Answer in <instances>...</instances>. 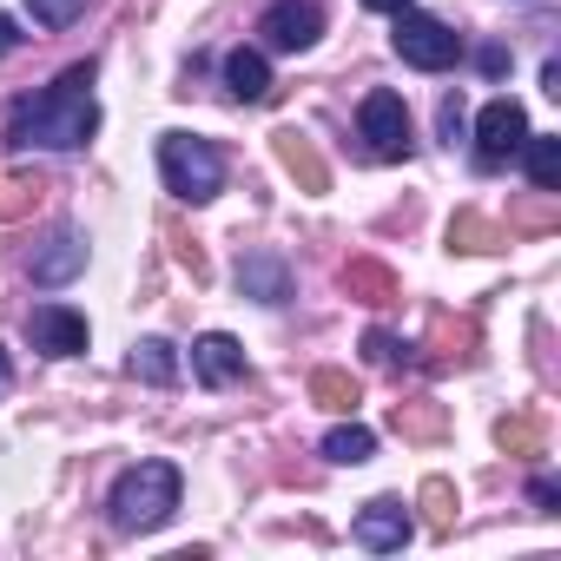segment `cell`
Segmentation results:
<instances>
[{
	"label": "cell",
	"mask_w": 561,
	"mask_h": 561,
	"mask_svg": "<svg viewBox=\"0 0 561 561\" xmlns=\"http://www.w3.org/2000/svg\"><path fill=\"white\" fill-rule=\"evenodd\" d=\"M495 443H502L508 456H541V423H535V416H502V423H495Z\"/></svg>",
	"instance_id": "cell-22"
},
{
	"label": "cell",
	"mask_w": 561,
	"mask_h": 561,
	"mask_svg": "<svg viewBox=\"0 0 561 561\" xmlns=\"http://www.w3.org/2000/svg\"><path fill=\"white\" fill-rule=\"evenodd\" d=\"M318 34H324V0H264L257 14L264 54H305L318 47Z\"/></svg>",
	"instance_id": "cell-6"
},
{
	"label": "cell",
	"mask_w": 561,
	"mask_h": 561,
	"mask_svg": "<svg viewBox=\"0 0 561 561\" xmlns=\"http://www.w3.org/2000/svg\"><path fill=\"white\" fill-rule=\"evenodd\" d=\"M87 257H93V244H87V231H80V225H54V231H47V244H34V257H27V271H34V285H47V291H60V285H73V277L87 271Z\"/></svg>",
	"instance_id": "cell-7"
},
{
	"label": "cell",
	"mask_w": 561,
	"mask_h": 561,
	"mask_svg": "<svg viewBox=\"0 0 561 561\" xmlns=\"http://www.w3.org/2000/svg\"><path fill=\"white\" fill-rule=\"evenodd\" d=\"M351 535H357V548H370V554H397V548L416 535V515L403 508V495H377V502L357 508Z\"/></svg>",
	"instance_id": "cell-9"
},
{
	"label": "cell",
	"mask_w": 561,
	"mask_h": 561,
	"mask_svg": "<svg viewBox=\"0 0 561 561\" xmlns=\"http://www.w3.org/2000/svg\"><path fill=\"white\" fill-rule=\"evenodd\" d=\"M14 47H21V34H14V21H8V14H0V60H8Z\"/></svg>",
	"instance_id": "cell-30"
},
{
	"label": "cell",
	"mask_w": 561,
	"mask_h": 561,
	"mask_svg": "<svg viewBox=\"0 0 561 561\" xmlns=\"http://www.w3.org/2000/svg\"><path fill=\"white\" fill-rule=\"evenodd\" d=\"M344 291H351L357 305H390V298H397V271L377 264V257H351V264H344Z\"/></svg>",
	"instance_id": "cell-15"
},
{
	"label": "cell",
	"mask_w": 561,
	"mask_h": 561,
	"mask_svg": "<svg viewBox=\"0 0 561 561\" xmlns=\"http://www.w3.org/2000/svg\"><path fill=\"white\" fill-rule=\"evenodd\" d=\"M390 47H397V54H403V67H416V73H443V67H456V60H462V34H456V27H443L436 14H416V8H403V14H397Z\"/></svg>",
	"instance_id": "cell-4"
},
{
	"label": "cell",
	"mask_w": 561,
	"mask_h": 561,
	"mask_svg": "<svg viewBox=\"0 0 561 561\" xmlns=\"http://www.w3.org/2000/svg\"><path fill=\"white\" fill-rule=\"evenodd\" d=\"M225 93L238 106H264L271 100V60H264V47H231L225 54Z\"/></svg>",
	"instance_id": "cell-13"
},
{
	"label": "cell",
	"mask_w": 561,
	"mask_h": 561,
	"mask_svg": "<svg viewBox=\"0 0 561 561\" xmlns=\"http://www.w3.org/2000/svg\"><path fill=\"white\" fill-rule=\"evenodd\" d=\"M159 179L179 205H211L225 192V152L198 133H159Z\"/></svg>",
	"instance_id": "cell-3"
},
{
	"label": "cell",
	"mask_w": 561,
	"mask_h": 561,
	"mask_svg": "<svg viewBox=\"0 0 561 561\" xmlns=\"http://www.w3.org/2000/svg\"><path fill=\"white\" fill-rule=\"evenodd\" d=\"M277 165H285L305 192H331V165H324V152L311 146V133H298V126L277 133Z\"/></svg>",
	"instance_id": "cell-14"
},
{
	"label": "cell",
	"mask_w": 561,
	"mask_h": 561,
	"mask_svg": "<svg viewBox=\"0 0 561 561\" xmlns=\"http://www.w3.org/2000/svg\"><path fill=\"white\" fill-rule=\"evenodd\" d=\"M192 377H198V383H211V390L238 383V377H244V344H238V337H225V331H205V337L192 344Z\"/></svg>",
	"instance_id": "cell-12"
},
{
	"label": "cell",
	"mask_w": 561,
	"mask_h": 561,
	"mask_svg": "<svg viewBox=\"0 0 561 561\" xmlns=\"http://www.w3.org/2000/svg\"><path fill=\"white\" fill-rule=\"evenodd\" d=\"M416 508L430 515V528H436V535H449V528H456V508H462V502H456V482H449V476H430V482H423V495H416Z\"/></svg>",
	"instance_id": "cell-20"
},
{
	"label": "cell",
	"mask_w": 561,
	"mask_h": 561,
	"mask_svg": "<svg viewBox=\"0 0 561 561\" xmlns=\"http://www.w3.org/2000/svg\"><path fill=\"white\" fill-rule=\"evenodd\" d=\"M364 357H370L377 370H397V364H416V357H410V344H403V337H390V331H370V337H364Z\"/></svg>",
	"instance_id": "cell-23"
},
{
	"label": "cell",
	"mask_w": 561,
	"mask_h": 561,
	"mask_svg": "<svg viewBox=\"0 0 561 561\" xmlns=\"http://www.w3.org/2000/svg\"><path fill=\"white\" fill-rule=\"evenodd\" d=\"M27 205H41V179H14V185H0V218H21Z\"/></svg>",
	"instance_id": "cell-26"
},
{
	"label": "cell",
	"mask_w": 561,
	"mask_h": 561,
	"mask_svg": "<svg viewBox=\"0 0 561 561\" xmlns=\"http://www.w3.org/2000/svg\"><path fill=\"white\" fill-rule=\"evenodd\" d=\"M80 8H87V0H27V14H34L41 27H54V34H60V27H73V21H80Z\"/></svg>",
	"instance_id": "cell-25"
},
{
	"label": "cell",
	"mask_w": 561,
	"mask_h": 561,
	"mask_svg": "<svg viewBox=\"0 0 561 561\" xmlns=\"http://www.w3.org/2000/svg\"><path fill=\"white\" fill-rule=\"evenodd\" d=\"M397 430L403 436H443V410L436 403H397Z\"/></svg>",
	"instance_id": "cell-24"
},
{
	"label": "cell",
	"mask_w": 561,
	"mask_h": 561,
	"mask_svg": "<svg viewBox=\"0 0 561 561\" xmlns=\"http://www.w3.org/2000/svg\"><path fill=\"white\" fill-rule=\"evenodd\" d=\"M522 165H528V185L535 192H548V198L561 192V139L554 133H528L522 139Z\"/></svg>",
	"instance_id": "cell-16"
},
{
	"label": "cell",
	"mask_w": 561,
	"mask_h": 561,
	"mask_svg": "<svg viewBox=\"0 0 561 561\" xmlns=\"http://www.w3.org/2000/svg\"><path fill=\"white\" fill-rule=\"evenodd\" d=\"M106 515H113L119 535H152V528H165V522L179 515V469H172V462H133V469L113 482Z\"/></svg>",
	"instance_id": "cell-2"
},
{
	"label": "cell",
	"mask_w": 561,
	"mask_h": 561,
	"mask_svg": "<svg viewBox=\"0 0 561 561\" xmlns=\"http://www.w3.org/2000/svg\"><path fill=\"white\" fill-rule=\"evenodd\" d=\"M311 403H324V410H357L364 390H357L351 370H311Z\"/></svg>",
	"instance_id": "cell-19"
},
{
	"label": "cell",
	"mask_w": 561,
	"mask_h": 561,
	"mask_svg": "<svg viewBox=\"0 0 561 561\" xmlns=\"http://www.w3.org/2000/svg\"><path fill=\"white\" fill-rule=\"evenodd\" d=\"M87 318L73 311V305H34L27 311V344L41 351V357H80L87 351Z\"/></svg>",
	"instance_id": "cell-10"
},
{
	"label": "cell",
	"mask_w": 561,
	"mask_h": 561,
	"mask_svg": "<svg viewBox=\"0 0 561 561\" xmlns=\"http://www.w3.org/2000/svg\"><path fill=\"white\" fill-rule=\"evenodd\" d=\"M522 139H528V113H522V100H489V106L476 113V159H482V165L515 159Z\"/></svg>",
	"instance_id": "cell-8"
},
{
	"label": "cell",
	"mask_w": 561,
	"mask_h": 561,
	"mask_svg": "<svg viewBox=\"0 0 561 561\" xmlns=\"http://www.w3.org/2000/svg\"><path fill=\"white\" fill-rule=\"evenodd\" d=\"M133 377L152 383V390H172V383H179V351H172L165 337H139V344H133Z\"/></svg>",
	"instance_id": "cell-17"
},
{
	"label": "cell",
	"mask_w": 561,
	"mask_h": 561,
	"mask_svg": "<svg viewBox=\"0 0 561 561\" xmlns=\"http://www.w3.org/2000/svg\"><path fill=\"white\" fill-rule=\"evenodd\" d=\"M324 456H331V462H344V469H357V462H370V456H377V436H370L364 423H337V430L324 436Z\"/></svg>",
	"instance_id": "cell-18"
},
{
	"label": "cell",
	"mask_w": 561,
	"mask_h": 561,
	"mask_svg": "<svg viewBox=\"0 0 561 561\" xmlns=\"http://www.w3.org/2000/svg\"><path fill=\"white\" fill-rule=\"evenodd\" d=\"M8 377H14V370H8V351H0V397H8Z\"/></svg>",
	"instance_id": "cell-32"
},
{
	"label": "cell",
	"mask_w": 561,
	"mask_h": 561,
	"mask_svg": "<svg viewBox=\"0 0 561 561\" xmlns=\"http://www.w3.org/2000/svg\"><path fill=\"white\" fill-rule=\"evenodd\" d=\"M370 14H403V8H416V0H364Z\"/></svg>",
	"instance_id": "cell-31"
},
{
	"label": "cell",
	"mask_w": 561,
	"mask_h": 561,
	"mask_svg": "<svg viewBox=\"0 0 561 561\" xmlns=\"http://www.w3.org/2000/svg\"><path fill=\"white\" fill-rule=\"evenodd\" d=\"M238 291L257 298V305H285L291 298V264L277 251H244L238 257Z\"/></svg>",
	"instance_id": "cell-11"
},
{
	"label": "cell",
	"mask_w": 561,
	"mask_h": 561,
	"mask_svg": "<svg viewBox=\"0 0 561 561\" xmlns=\"http://www.w3.org/2000/svg\"><path fill=\"white\" fill-rule=\"evenodd\" d=\"M357 133H364V152H370V159H410V152H416V139H410V106H403V93H390V87L364 93Z\"/></svg>",
	"instance_id": "cell-5"
},
{
	"label": "cell",
	"mask_w": 561,
	"mask_h": 561,
	"mask_svg": "<svg viewBox=\"0 0 561 561\" xmlns=\"http://www.w3.org/2000/svg\"><path fill=\"white\" fill-rule=\"evenodd\" d=\"M528 502H535L541 515H554V502H561V489H554L548 476H535V482H528Z\"/></svg>",
	"instance_id": "cell-28"
},
{
	"label": "cell",
	"mask_w": 561,
	"mask_h": 561,
	"mask_svg": "<svg viewBox=\"0 0 561 561\" xmlns=\"http://www.w3.org/2000/svg\"><path fill=\"white\" fill-rule=\"evenodd\" d=\"M436 119H443V139H449V146H456V139H462V126H469V113H462V93H449V100H443V113H436Z\"/></svg>",
	"instance_id": "cell-27"
},
{
	"label": "cell",
	"mask_w": 561,
	"mask_h": 561,
	"mask_svg": "<svg viewBox=\"0 0 561 561\" xmlns=\"http://www.w3.org/2000/svg\"><path fill=\"white\" fill-rule=\"evenodd\" d=\"M476 60H482V73H489V80H495V73H508V54H502V47H482Z\"/></svg>",
	"instance_id": "cell-29"
},
{
	"label": "cell",
	"mask_w": 561,
	"mask_h": 561,
	"mask_svg": "<svg viewBox=\"0 0 561 561\" xmlns=\"http://www.w3.org/2000/svg\"><path fill=\"white\" fill-rule=\"evenodd\" d=\"M100 133V100H93V60L67 67L54 87L21 100L8 113V152H73Z\"/></svg>",
	"instance_id": "cell-1"
},
{
	"label": "cell",
	"mask_w": 561,
	"mask_h": 561,
	"mask_svg": "<svg viewBox=\"0 0 561 561\" xmlns=\"http://www.w3.org/2000/svg\"><path fill=\"white\" fill-rule=\"evenodd\" d=\"M502 238H495V225L489 218H476V211H456L449 218V251H495Z\"/></svg>",
	"instance_id": "cell-21"
}]
</instances>
